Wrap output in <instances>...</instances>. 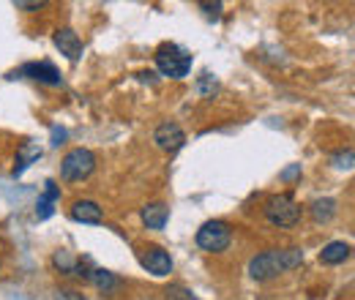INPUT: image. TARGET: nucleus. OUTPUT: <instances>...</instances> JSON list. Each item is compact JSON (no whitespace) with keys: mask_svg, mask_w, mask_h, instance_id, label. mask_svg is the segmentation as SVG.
<instances>
[{"mask_svg":"<svg viewBox=\"0 0 355 300\" xmlns=\"http://www.w3.org/2000/svg\"><path fill=\"white\" fill-rule=\"evenodd\" d=\"M301 262H304L301 249H270V252H263L249 262V276L254 281H270L287 270L301 267Z\"/></svg>","mask_w":355,"mask_h":300,"instance_id":"f257e3e1","label":"nucleus"},{"mask_svg":"<svg viewBox=\"0 0 355 300\" xmlns=\"http://www.w3.org/2000/svg\"><path fill=\"white\" fill-rule=\"evenodd\" d=\"M153 58H156L159 71H162L164 77H170V80H183V77H189L191 63H194L191 52L183 49V46H178V44H173V42L159 44Z\"/></svg>","mask_w":355,"mask_h":300,"instance_id":"f03ea898","label":"nucleus"},{"mask_svg":"<svg viewBox=\"0 0 355 300\" xmlns=\"http://www.w3.org/2000/svg\"><path fill=\"white\" fill-rule=\"evenodd\" d=\"M266 218L273 224V227H279V229H293V227H298V221H301V205L290 197V194H276V197H270L266 202Z\"/></svg>","mask_w":355,"mask_h":300,"instance_id":"7ed1b4c3","label":"nucleus"},{"mask_svg":"<svg viewBox=\"0 0 355 300\" xmlns=\"http://www.w3.org/2000/svg\"><path fill=\"white\" fill-rule=\"evenodd\" d=\"M96 170V156L90 153L88 148H74L63 156L60 161V177L66 183H77V180H85Z\"/></svg>","mask_w":355,"mask_h":300,"instance_id":"20e7f679","label":"nucleus"},{"mask_svg":"<svg viewBox=\"0 0 355 300\" xmlns=\"http://www.w3.org/2000/svg\"><path fill=\"white\" fill-rule=\"evenodd\" d=\"M194 240H197V246H200L202 252L219 254V252H224V249L230 246L232 229H230V224H224V221H205V224L197 229Z\"/></svg>","mask_w":355,"mask_h":300,"instance_id":"39448f33","label":"nucleus"},{"mask_svg":"<svg viewBox=\"0 0 355 300\" xmlns=\"http://www.w3.org/2000/svg\"><path fill=\"white\" fill-rule=\"evenodd\" d=\"M139 262L153 276H170L173 273V257L162 246H145V249H139Z\"/></svg>","mask_w":355,"mask_h":300,"instance_id":"423d86ee","label":"nucleus"},{"mask_svg":"<svg viewBox=\"0 0 355 300\" xmlns=\"http://www.w3.org/2000/svg\"><path fill=\"white\" fill-rule=\"evenodd\" d=\"M153 142H156L162 150L175 153V150L183 148V142H186V131L180 129L178 123H173V121H167V123H162L159 129L153 131Z\"/></svg>","mask_w":355,"mask_h":300,"instance_id":"0eeeda50","label":"nucleus"},{"mask_svg":"<svg viewBox=\"0 0 355 300\" xmlns=\"http://www.w3.org/2000/svg\"><path fill=\"white\" fill-rule=\"evenodd\" d=\"M19 74H25V77H31V80H36V82H42V85H63V77H60V71L52 66V63H25L22 69H19Z\"/></svg>","mask_w":355,"mask_h":300,"instance_id":"6e6552de","label":"nucleus"},{"mask_svg":"<svg viewBox=\"0 0 355 300\" xmlns=\"http://www.w3.org/2000/svg\"><path fill=\"white\" fill-rule=\"evenodd\" d=\"M55 46H58L60 55H66L69 60H80V58H83V39H80L71 28L55 30Z\"/></svg>","mask_w":355,"mask_h":300,"instance_id":"1a4fd4ad","label":"nucleus"},{"mask_svg":"<svg viewBox=\"0 0 355 300\" xmlns=\"http://www.w3.org/2000/svg\"><path fill=\"white\" fill-rule=\"evenodd\" d=\"M71 218L83 221V224H101L104 221V208L96 205L93 200H77L71 205Z\"/></svg>","mask_w":355,"mask_h":300,"instance_id":"9d476101","label":"nucleus"},{"mask_svg":"<svg viewBox=\"0 0 355 300\" xmlns=\"http://www.w3.org/2000/svg\"><path fill=\"white\" fill-rule=\"evenodd\" d=\"M167 218H170V208L164 202H150L142 208V224L148 229H164Z\"/></svg>","mask_w":355,"mask_h":300,"instance_id":"9b49d317","label":"nucleus"},{"mask_svg":"<svg viewBox=\"0 0 355 300\" xmlns=\"http://www.w3.org/2000/svg\"><path fill=\"white\" fill-rule=\"evenodd\" d=\"M42 159V145L39 142H25L19 150H17V167H14V177H19L22 172L28 170L33 161Z\"/></svg>","mask_w":355,"mask_h":300,"instance_id":"f8f14e48","label":"nucleus"},{"mask_svg":"<svg viewBox=\"0 0 355 300\" xmlns=\"http://www.w3.org/2000/svg\"><path fill=\"white\" fill-rule=\"evenodd\" d=\"M58 200H60V188H58V183H55V180H46V183H44V197H42V200H39V205H36V215H39L42 221H44V218H49V215H52V211H55L52 205H55Z\"/></svg>","mask_w":355,"mask_h":300,"instance_id":"ddd939ff","label":"nucleus"},{"mask_svg":"<svg viewBox=\"0 0 355 300\" xmlns=\"http://www.w3.org/2000/svg\"><path fill=\"white\" fill-rule=\"evenodd\" d=\"M345 259H350V243H345V240H334V243H328L320 252V262L322 265H339Z\"/></svg>","mask_w":355,"mask_h":300,"instance_id":"4468645a","label":"nucleus"},{"mask_svg":"<svg viewBox=\"0 0 355 300\" xmlns=\"http://www.w3.org/2000/svg\"><path fill=\"white\" fill-rule=\"evenodd\" d=\"M88 281H93L96 290L104 292V295H112V292L121 287V279H118L115 273H110V270H101V267H93V273H90Z\"/></svg>","mask_w":355,"mask_h":300,"instance_id":"2eb2a0df","label":"nucleus"},{"mask_svg":"<svg viewBox=\"0 0 355 300\" xmlns=\"http://www.w3.org/2000/svg\"><path fill=\"white\" fill-rule=\"evenodd\" d=\"M311 218L317 221V224H328L336 211H339V205H336V200H331V197H322V200H314L311 202Z\"/></svg>","mask_w":355,"mask_h":300,"instance_id":"dca6fc26","label":"nucleus"},{"mask_svg":"<svg viewBox=\"0 0 355 300\" xmlns=\"http://www.w3.org/2000/svg\"><path fill=\"white\" fill-rule=\"evenodd\" d=\"M164 298L167 300H200L194 292H189V290H186V287H180V284L167 287V290H164Z\"/></svg>","mask_w":355,"mask_h":300,"instance_id":"f3484780","label":"nucleus"},{"mask_svg":"<svg viewBox=\"0 0 355 300\" xmlns=\"http://www.w3.org/2000/svg\"><path fill=\"white\" fill-rule=\"evenodd\" d=\"M216 87H219V82L211 77V74H202L200 80H197V90L205 96V98H214V93H216Z\"/></svg>","mask_w":355,"mask_h":300,"instance_id":"a211bd4d","label":"nucleus"},{"mask_svg":"<svg viewBox=\"0 0 355 300\" xmlns=\"http://www.w3.org/2000/svg\"><path fill=\"white\" fill-rule=\"evenodd\" d=\"M55 300H88V298L83 292H77V290H58Z\"/></svg>","mask_w":355,"mask_h":300,"instance_id":"6ab92c4d","label":"nucleus"},{"mask_svg":"<svg viewBox=\"0 0 355 300\" xmlns=\"http://www.w3.org/2000/svg\"><path fill=\"white\" fill-rule=\"evenodd\" d=\"M200 8H205V14H208V17H219V11H222V3H214V6H211V3H202Z\"/></svg>","mask_w":355,"mask_h":300,"instance_id":"aec40b11","label":"nucleus"},{"mask_svg":"<svg viewBox=\"0 0 355 300\" xmlns=\"http://www.w3.org/2000/svg\"><path fill=\"white\" fill-rule=\"evenodd\" d=\"M42 6H44V3H22V0L17 3V8H42Z\"/></svg>","mask_w":355,"mask_h":300,"instance_id":"412c9836","label":"nucleus"},{"mask_svg":"<svg viewBox=\"0 0 355 300\" xmlns=\"http://www.w3.org/2000/svg\"><path fill=\"white\" fill-rule=\"evenodd\" d=\"M52 136H55V142H52V145H60V139L66 136V131H63V129H60V131L55 129V131H52Z\"/></svg>","mask_w":355,"mask_h":300,"instance_id":"4be33fe9","label":"nucleus"},{"mask_svg":"<svg viewBox=\"0 0 355 300\" xmlns=\"http://www.w3.org/2000/svg\"><path fill=\"white\" fill-rule=\"evenodd\" d=\"M298 170H301V167H293V170H287V172H284V177H295V175H298Z\"/></svg>","mask_w":355,"mask_h":300,"instance_id":"5701e85b","label":"nucleus"}]
</instances>
